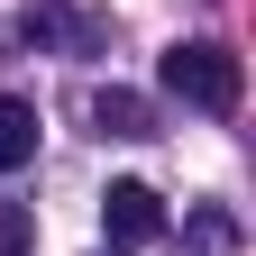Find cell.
I'll use <instances>...</instances> for the list:
<instances>
[{"mask_svg":"<svg viewBox=\"0 0 256 256\" xmlns=\"http://www.w3.org/2000/svg\"><path fill=\"white\" fill-rule=\"evenodd\" d=\"M28 156H37V110H28V101H10V92H0V174H18Z\"/></svg>","mask_w":256,"mask_h":256,"instance_id":"3","label":"cell"},{"mask_svg":"<svg viewBox=\"0 0 256 256\" xmlns=\"http://www.w3.org/2000/svg\"><path fill=\"white\" fill-rule=\"evenodd\" d=\"M0 256H18V247H0Z\"/></svg>","mask_w":256,"mask_h":256,"instance_id":"5","label":"cell"},{"mask_svg":"<svg viewBox=\"0 0 256 256\" xmlns=\"http://www.w3.org/2000/svg\"><path fill=\"white\" fill-rule=\"evenodd\" d=\"M92 119H101L110 138H146V101H138V92H101V101H92Z\"/></svg>","mask_w":256,"mask_h":256,"instance_id":"4","label":"cell"},{"mask_svg":"<svg viewBox=\"0 0 256 256\" xmlns=\"http://www.w3.org/2000/svg\"><path fill=\"white\" fill-rule=\"evenodd\" d=\"M165 92H174L183 110L229 119V110H238V55H229V46H210V37H192V46L165 55Z\"/></svg>","mask_w":256,"mask_h":256,"instance_id":"1","label":"cell"},{"mask_svg":"<svg viewBox=\"0 0 256 256\" xmlns=\"http://www.w3.org/2000/svg\"><path fill=\"white\" fill-rule=\"evenodd\" d=\"M101 229H110V247H146V238H165V202L146 183H110L101 192Z\"/></svg>","mask_w":256,"mask_h":256,"instance_id":"2","label":"cell"}]
</instances>
